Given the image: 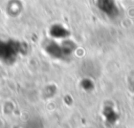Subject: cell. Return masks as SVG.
<instances>
[{"label":"cell","mask_w":134,"mask_h":128,"mask_svg":"<svg viewBox=\"0 0 134 128\" xmlns=\"http://www.w3.org/2000/svg\"><path fill=\"white\" fill-rule=\"evenodd\" d=\"M98 5H99V8H102L108 15H112L113 13H115L117 10L116 5L114 4V2L112 0H99Z\"/></svg>","instance_id":"obj_1"}]
</instances>
